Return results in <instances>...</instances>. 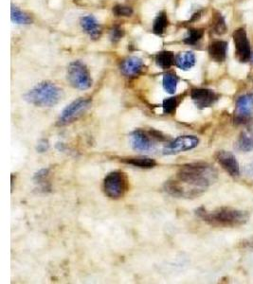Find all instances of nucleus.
<instances>
[{
  "instance_id": "f257e3e1",
  "label": "nucleus",
  "mask_w": 253,
  "mask_h": 284,
  "mask_svg": "<svg viewBox=\"0 0 253 284\" xmlns=\"http://www.w3.org/2000/svg\"><path fill=\"white\" fill-rule=\"evenodd\" d=\"M217 176L216 169L204 162L184 164L177 173V180L191 192L192 197L200 195L206 188L213 184Z\"/></svg>"
},
{
  "instance_id": "f03ea898",
  "label": "nucleus",
  "mask_w": 253,
  "mask_h": 284,
  "mask_svg": "<svg viewBox=\"0 0 253 284\" xmlns=\"http://www.w3.org/2000/svg\"><path fill=\"white\" fill-rule=\"evenodd\" d=\"M196 212L204 222L215 228H237L245 225L249 219L247 211L232 208H219L211 211L199 208Z\"/></svg>"
},
{
  "instance_id": "7ed1b4c3",
  "label": "nucleus",
  "mask_w": 253,
  "mask_h": 284,
  "mask_svg": "<svg viewBox=\"0 0 253 284\" xmlns=\"http://www.w3.org/2000/svg\"><path fill=\"white\" fill-rule=\"evenodd\" d=\"M26 100L39 107H51L63 98V90L50 82H42L24 95Z\"/></svg>"
},
{
  "instance_id": "20e7f679",
  "label": "nucleus",
  "mask_w": 253,
  "mask_h": 284,
  "mask_svg": "<svg viewBox=\"0 0 253 284\" xmlns=\"http://www.w3.org/2000/svg\"><path fill=\"white\" fill-rule=\"evenodd\" d=\"M129 190V181L127 175L123 172L115 171L109 173L104 180V191L105 195L110 199L118 200L124 197Z\"/></svg>"
},
{
  "instance_id": "39448f33",
  "label": "nucleus",
  "mask_w": 253,
  "mask_h": 284,
  "mask_svg": "<svg viewBox=\"0 0 253 284\" xmlns=\"http://www.w3.org/2000/svg\"><path fill=\"white\" fill-rule=\"evenodd\" d=\"M67 78L72 87L80 90L88 89L92 85V80L88 69L80 61H75L69 64Z\"/></svg>"
},
{
  "instance_id": "423d86ee",
  "label": "nucleus",
  "mask_w": 253,
  "mask_h": 284,
  "mask_svg": "<svg viewBox=\"0 0 253 284\" xmlns=\"http://www.w3.org/2000/svg\"><path fill=\"white\" fill-rule=\"evenodd\" d=\"M90 104L91 103L89 99H83V98L72 102L63 110L58 119V125L65 126V125L72 124L87 112L90 106Z\"/></svg>"
},
{
  "instance_id": "0eeeda50",
  "label": "nucleus",
  "mask_w": 253,
  "mask_h": 284,
  "mask_svg": "<svg viewBox=\"0 0 253 284\" xmlns=\"http://www.w3.org/2000/svg\"><path fill=\"white\" fill-rule=\"evenodd\" d=\"M253 94L248 93L236 100L233 123L235 125H246L252 119Z\"/></svg>"
},
{
  "instance_id": "6e6552de",
  "label": "nucleus",
  "mask_w": 253,
  "mask_h": 284,
  "mask_svg": "<svg viewBox=\"0 0 253 284\" xmlns=\"http://www.w3.org/2000/svg\"><path fill=\"white\" fill-rule=\"evenodd\" d=\"M233 41L235 45V56L241 63H247L251 58L250 45L247 39L245 29L240 28L233 32Z\"/></svg>"
},
{
  "instance_id": "1a4fd4ad",
  "label": "nucleus",
  "mask_w": 253,
  "mask_h": 284,
  "mask_svg": "<svg viewBox=\"0 0 253 284\" xmlns=\"http://www.w3.org/2000/svg\"><path fill=\"white\" fill-rule=\"evenodd\" d=\"M199 139L196 136H180L170 142L163 150L164 155H177L198 147Z\"/></svg>"
},
{
  "instance_id": "9d476101",
  "label": "nucleus",
  "mask_w": 253,
  "mask_h": 284,
  "mask_svg": "<svg viewBox=\"0 0 253 284\" xmlns=\"http://www.w3.org/2000/svg\"><path fill=\"white\" fill-rule=\"evenodd\" d=\"M191 98L199 109H205L216 104L219 96L211 89L194 88L191 92Z\"/></svg>"
},
{
  "instance_id": "9b49d317",
  "label": "nucleus",
  "mask_w": 253,
  "mask_h": 284,
  "mask_svg": "<svg viewBox=\"0 0 253 284\" xmlns=\"http://www.w3.org/2000/svg\"><path fill=\"white\" fill-rule=\"evenodd\" d=\"M216 159L217 163L227 172V173L232 176L236 177L240 175V167L239 163L236 159L235 155L231 154L228 151H219L216 155Z\"/></svg>"
},
{
  "instance_id": "f8f14e48",
  "label": "nucleus",
  "mask_w": 253,
  "mask_h": 284,
  "mask_svg": "<svg viewBox=\"0 0 253 284\" xmlns=\"http://www.w3.org/2000/svg\"><path fill=\"white\" fill-rule=\"evenodd\" d=\"M153 139L151 132L136 130L131 134V145L134 150L139 152H146L153 147Z\"/></svg>"
},
{
  "instance_id": "ddd939ff",
  "label": "nucleus",
  "mask_w": 253,
  "mask_h": 284,
  "mask_svg": "<svg viewBox=\"0 0 253 284\" xmlns=\"http://www.w3.org/2000/svg\"><path fill=\"white\" fill-rule=\"evenodd\" d=\"M235 149L242 153L253 151V127L243 130L235 141Z\"/></svg>"
},
{
  "instance_id": "4468645a",
  "label": "nucleus",
  "mask_w": 253,
  "mask_h": 284,
  "mask_svg": "<svg viewBox=\"0 0 253 284\" xmlns=\"http://www.w3.org/2000/svg\"><path fill=\"white\" fill-rule=\"evenodd\" d=\"M142 68L143 62L142 59L133 56L124 60L121 66V71L126 77H135L141 73Z\"/></svg>"
},
{
  "instance_id": "2eb2a0df",
  "label": "nucleus",
  "mask_w": 253,
  "mask_h": 284,
  "mask_svg": "<svg viewBox=\"0 0 253 284\" xmlns=\"http://www.w3.org/2000/svg\"><path fill=\"white\" fill-rule=\"evenodd\" d=\"M81 26L83 30L87 32L89 35V37L96 40L101 36L102 34V29L100 26L97 19L95 18L93 15H87L81 18Z\"/></svg>"
},
{
  "instance_id": "dca6fc26",
  "label": "nucleus",
  "mask_w": 253,
  "mask_h": 284,
  "mask_svg": "<svg viewBox=\"0 0 253 284\" xmlns=\"http://www.w3.org/2000/svg\"><path fill=\"white\" fill-rule=\"evenodd\" d=\"M228 44L225 41H215L210 44L209 48V54L210 58L217 63H222L225 61L227 56Z\"/></svg>"
},
{
  "instance_id": "f3484780",
  "label": "nucleus",
  "mask_w": 253,
  "mask_h": 284,
  "mask_svg": "<svg viewBox=\"0 0 253 284\" xmlns=\"http://www.w3.org/2000/svg\"><path fill=\"white\" fill-rule=\"evenodd\" d=\"M176 66L182 70L191 69L196 64V56L191 51H186L176 57Z\"/></svg>"
},
{
  "instance_id": "a211bd4d",
  "label": "nucleus",
  "mask_w": 253,
  "mask_h": 284,
  "mask_svg": "<svg viewBox=\"0 0 253 284\" xmlns=\"http://www.w3.org/2000/svg\"><path fill=\"white\" fill-rule=\"evenodd\" d=\"M122 161L126 164L132 165L134 167L142 168V169H151L157 165V162L154 161V159L146 157V156L122 158Z\"/></svg>"
},
{
  "instance_id": "6ab92c4d",
  "label": "nucleus",
  "mask_w": 253,
  "mask_h": 284,
  "mask_svg": "<svg viewBox=\"0 0 253 284\" xmlns=\"http://www.w3.org/2000/svg\"><path fill=\"white\" fill-rule=\"evenodd\" d=\"M176 58L173 52L171 51H161L157 57H155V63L157 65L162 68V69H168L171 68L174 64Z\"/></svg>"
},
{
  "instance_id": "aec40b11",
  "label": "nucleus",
  "mask_w": 253,
  "mask_h": 284,
  "mask_svg": "<svg viewBox=\"0 0 253 284\" xmlns=\"http://www.w3.org/2000/svg\"><path fill=\"white\" fill-rule=\"evenodd\" d=\"M11 19L13 23L15 24H20V25H27V24H31V18L23 13L21 10H19L17 7L12 6L11 8Z\"/></svg>"
},
{
  "instance_id": "412c9836",
  "label": "nucleus",
  "mask_w": 253,
  "mask_h": 284,
  "mask_svg": "<svg viewBox=\"0 0 253 284\" xmlns=\"http://www.w3.org/2000/svg\"><path fill=\"white\" fill-rule=\"evenodd\" d=\"M178 83H179V78L173 73L170 72V73H166L163 76V80H162L163 88L169 94L176 93L177 87H178Z\"/></svg>"
},
{
  "instance_id": "4be33fe9",
  "label": "nucleus",
  "mask_w": 253,
  "mask_h": 284,
  "mask_svg": "<svg viewBox=\"0 0 253 284\" xmlns=\"http://www.w3.org/2000/svg\"><path fill=\"white\" fill-rule=\"evenodd\" d=\"M168 26V18L166 13L161 12L158 14V16L154 20L153 24V31L155 34H162Z\"/></svg>"
},
{
  "instance_id": "5701e85b",
  "label": "nucleus",
  "mask_w": 253,
  "mask_h": 284,
  "mask_svg": "<svg viewBox=\"0 0 253 284\" xmlns=\"http://www.w3.org/2000/svg\"><path fill=\"white\" fill-rule=\"evenodd\" d=\"M213 31L216 34L222 35L227 31V25L225 22V19L220 13H216L213 15Z\"/></svg>"
},
{
  "instance_id": "b1692460",
  "label": "nucleus",
  "mask_w": 253,
  "mask_h": 284,
  "mask_svg": "<svg viewBox=\"0 0 253 284\" xmlns=\"http://www.w3.org/2000/svg\"><path fill=\"white\" fill-rule=\"evenodd\" d=\"M179 105V100L178 98H168L163 100L162 104V108H163V113L164 114H173V112L176 111L177 107Z\"/></svg>"
},
{
  "instance_id": "393cba45",
  "label": "nucleus",
  "mask_w": 253,
  "mask_h": 284,
  "mask_svg": "<svg viewBox=\"0 0 253 284\" xmlns=\"http://www.w3.org/2000/svg\"><path fill=\"white\" fill-rule=\"evenodd\" d=\"M203 30H198V29H192L189 31L188 36L185 38L184 42L188 45H194L198 43V41L203 36Z\"/></svg>"
},
{
  "instance_id": "a878e982",
  "label": "nucleus",
  "mask_w": 253,
  "mask_h": 284,
  "mask_svg": "<svg viewBox=\"0 0 253 284\" xmlns=\"http://www.w3.org/2000/svg\"><path fill=\"white\" fill-rule=\"evenodd\" d=\"M113 13L116 16H130L133 13V9L124 5H116L113 8Z\"/></svg>"
},
{
  "instance_id": "bb28decb",
  "label": "nucleus",
  "mask_w": 253,
  "mask_h": 284,
  "mask_svg": "<svg viewBox=\"0 0 253 284\" xmlns=\"http://www.w3.org/2000/svg\"><path fill=\"white\" fill-rule=\"evenodd\" d=\"M124 34V31L123 29H121L120 27H114L110 31V39H111L112 42L116 43L122 39Z\"/></svg>"
},
{
  "instance_id": "cd10ccee",
  "label": "nucleus",
  "mask_w": 253,
  "mask_h": 284,
  "mask_svg": "<svg viewBox=\"0 0 253 284\" xmlns=\"http://www.w3.org/2000/svg\"><path fill=\"white\" fill-rule=\"evenodd\" d=\"M48 149H49V143H48L47 140L42 139V140H40V141L38 142L37 148H36V150H37L39 153H45Z\"/></svg>"
},
{
  "instance_id": "c85d7f7f",
  "label": "nucleus",
  "mask_w": 253,
  "mask_h": 284,
  "mask_svg": "<svg viewBox=\"0 0 253 284\" xmlns=\"http://www.w3.org/2000/svg\"><path fill=\"white\" fill-rule=\"evenodd\" d=\"M245 173H247L248 176H253V160L249 162L245 167Z\"/></svg>"
},
{
  "instance_id": "c756f323",
  "label": "nucleus",
  "mask_w": 253,
  "mask_h": 284,
  "mask_svg": "<svg viewBox=\"0 0 253 284\" xmlns=\"http://www.w3.org/2000/svg\"><path fill=\"white\" fill-rule=\"evenodd\" d=\"M245 247H249V248H252L253 249V239L246 241L245 242Z\"/></svg>"
}]
</instances>
